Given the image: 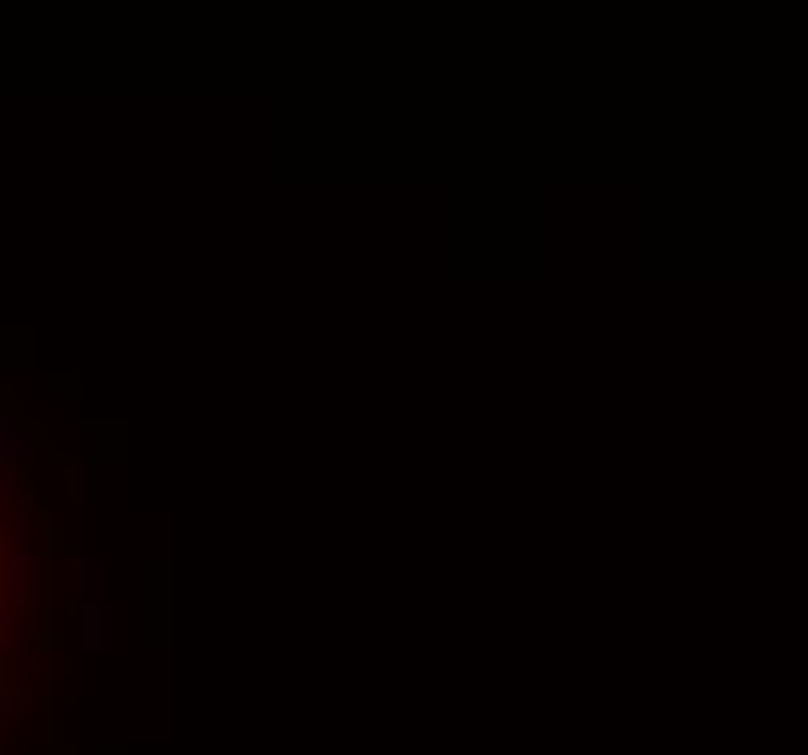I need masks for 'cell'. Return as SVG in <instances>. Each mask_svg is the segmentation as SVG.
<instances>
[{
  "label": "cell",
  "instance_id": "obj_1",
  "mask_svg": "<svg viewBox=\"0 0 808 755\" xmlns=\"http://www.w3.org/2000/svg\"><path fill=\"white\" fill-rule=\"evenodd\" d=\"M76 640L88 657L111 645V616H105V599H99V558H82V622H76Z\"/></svg>",
  "mask_w": 808,
  "mask_h": 755
},
{
  "label": "cell",
  "instance_id": "obj_2",
  "mask_svg": "<svg viewBox=\"0 0 808 755\" xmlns=\"http://www.w3.org/2000/svg\"><path fill=\"white\" fill-rule=\"evenodd\" d=\"M29 599H36V564H29V552H12L7 546V611L24 616Z\"/></svg>",
  "mask_w": 808,
  "mask_h": 755
},
{
  "label": "cell",
  "instance_id": "obj_3",
  "mask_svg": "<svg viewBox=\"0 0 808 755\" xmlns=\"http://www.w3.org/2000/svg\"><path fill=\"white\" fill-rule=\"evenodd\" d=\"M36 453H41L36 436H29V430L18 425V418H7V413H0V465H29Z\"/></svg>",
  "mask_w": 808,
  "mask_h": 755
},
{
  "label": "cell",
  "instance_id": "obj_4",
  "mask_svg": "<svg viewBox=\"0 0 808 755\" xmlns=\"http://www.w3.org/2000/svg\"><path fill=\"white\" fill-rule=\"evenodd\" d=\"M0 616H7V569H0Z\"/></svg>",
  "mask_w": 808,
  "mask_h": 755
},
{
  "label": "cell",
  "instance_id": "obj_5",
  "mask_svg": "<svg viewBox=\"0 0 808 755\" xmlns=\"http://www.w3.org/2000/svg\"><path fill=\"white\" fill-rule=\"evenodd\" d=\"M0 755H7V750H0Z\"/></svg>",
  "mask_w": 808,
  "mask_h": 755
}]
</instances>
